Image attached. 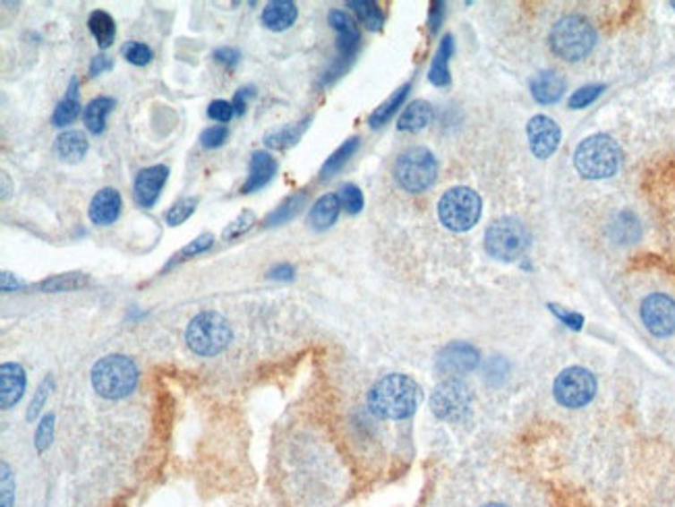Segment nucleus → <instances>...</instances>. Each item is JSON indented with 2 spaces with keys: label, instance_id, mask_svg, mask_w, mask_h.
Wrapping results in <instances>:
<instances>
[{
  "label": "nucleus",
  "instance_id": "1",
  "mask_svg": "<svg viewBox=\"0 0 675 507\" xmlns=\"http://www.w3.org/2000/svg\"><path fill=\"white\" fill-rule=\"evenodd\" d=\"M422 391L418 382L406 374H387L376 381L368 393V408L379 418L404 420L410 418L420 406Z\"/></svg>",
  "mask_w": 675,
  "mask_h": 507
},
{
  "label": "nucleus",
  "instance_id": "2",
  "mask_svg": "<svg viewBox=\"0 0 675 507\" xmlns=\"http://www.w3.org/2000/svg\"><path fill=\"white\" fill-rule=\"evenodd\" d=\"M140 373L132 357L110 354L100 357L92 368V387L104 400L127 398L138 385Z\"/></svg>",
  "mask_w": 675,
  "mask_h": 507
},
{
  "label": "nucleus",
  "instance_id": "3",
  "mask_svg": "<svg viewBox=\"0 0 675 507\" xmlns=\"http://www.w3.org/2000/svg\"><path fill=\"white\" fill-rule=\"evenodd\" d=\"M621 150L618 142L605 133L590 135L574 152V165L577 173L586 179H607L618 173Z\"/></svg>",
  "mask_w": 675,
  "mask_h": 507
},
{
  "label": "nucleus",
  "instance_id": "4",
  "mask_svg": "<svg viewBox=\"0 0 675 507\" xmlns=\"http://www.w3.org/2000/svg\"><path fill=\"white\" fill-rule=\"evenodd\" d=\"M551 48L566 61H582L590 55L596 44V31L590 21L580 15H568L560 19L551 30Z\"/></svg>",
  "mask_w": 675,
  "mask_h": 507
},
{
  "label": "nucleus",
  "instance_id": "5",
  "mask_svg": "<svg viewBox=\"0 0 675 507\" xmlns=\"http://www.w3.org/2000/svg\"><path fill=\"white\" fill-rule=\"evenodd\" d=\"M187 348L193 354L210 357L223 352L231 341V327L218 312H200L185 329Z\"/></svg>",
  "mask_w": 675,
  "mask_h": 507
},
{
  "label": "nucleus",
  "instance_id": "6",
  "mask_svg": "<svg viewBox=\"0 0 675 507\" xmlns=\"http://www.w3.org/2000/svg\"><path fill=\"white\" fill-rule=\"evenodd\" d=\"M439 173V165L434 154L424 146L407 148L397 156L395 162V179L410 193L426 192L434 184Z\"/></svg>",
  "mask_w": 675,
  "mask_h": 507
},
{
  "label": "nucleus",
  "instance_id": "7",
  "mask_svg": "<svg viewBox=\"0 0 675 507\" xmlns=\"http://www.w3.org/2000/svg\"><path fill=\"white\" fill-rule=\"evenodd\" d=\"M483 200L470 187H451L439 200V219L449 231L464 233L478 223Z\"/></svg>",
  "mask_w": 675,
  "mask_h": 507
},
{
  "label": "nucleus",
  "instance_id": "8",
  "mask_svg": "<svg viewBox=\"0 0 675 507\" xmlns=\"http://www.w3.org/2000/svg\"><path fill=\"white\" fill-rule=\"evenodd\" d=\"M484 245H486V252H489L492 258L509 262V260H516L517 256H522L525 248H528L530 233L519 219L503 217V219L492 220V223L489 225V229H486V236H484Z\"/></svg>",
  "mask_w": 675,
  "mask_h": 507
},
{
  "label": "nucleus",
  "instance_id": "9",
  "mask_svg": "<svg viewBox=\"0 0 675 507\" xmlns=\"http://www.w3.org/2000/svg\"><path fill=\"white\" fill-rule=\"evenodd\" d=\"M553 393L563 408H584L596 395V379L586 368L569 366L555 379Z\"/></svg>",
  "mask_w": 675,
  "mask_h": 507
},
{
  "label": "nucleus",
  "instance_id": "10",
  "mask_svg": "<svg viewBox=\"0 0 675 507\" xmlns=\"http://www.w3.org/2000/svg\"><path fill=\"white\" fill-rule=\"evenodd\" d=\"M329 23H330V28L337 31V52H339V56H337L333 67L329 69L324 82H330V80H335V77H339L343 71L347 69V64L354 61V56L358 55V48H360V28L349 13L341 9L330 11Z\"/></svg>",
  "mask_w": 675,
  "mask_h": 507
},
{
  "label": "nucleus",
  "instance_id": "11",
  "mask_svg": "<svg viewBox=\"0 0 675 507\" xmlns=\"http://www.w3.org/2000/svg\"><path fill=\"white\" fill-rule=\"evenodd\" d=\"M472 395L467 391V387L462 381L457 379H447L434 389L431 395V408L437 418L457 422L470 409Z\"/></svg>",
  "mask_w": 675,
  "mask_h": 507
},
{
  "label": "nucleus",
  "instance_id": "12",
  "mask_svg": "<svg viewBox=\"0 0 675 507\" xmlns=\"http://www.w3.org/2000/svg\"><path fill=\"white\" fill-rule=\"evenodd\" d=\"M640 321L657 339L675 335V300L667 294H651L640 304Z\"/></svg>",
  "mask_w": 675,
  "mask_h": 507
},
{
  "label": "nucleus",
  "instance_id": "13",
  "mask_svg": "<svg viewBox=\"0 0 675 507\" xmlns=\"http://www.w3.org/2000/svg\"><path fill=\"white\" fill-rule=\"evenodd\" d=\"M480 362V352L472 343L453 341L445 346L437 356V370L440 374L456 379L459 374L472 373Z\"/></svg>",
  "mask_w": 675,
  "mask_h": 507
},
{
  "label": "nucleus",
  "instance_id": "14",
  "mask_svg": "<svg viewBox=\"0 0 675 507\" xmlns=\"http://www.w3.org/2000/svg\"><path fill=\"white\" fill-rule=\"evenodd\" d=\"M525 132H528L530 150L536 156V159H549V156L557 150V146H560V142H561L560 125H557L551 116H544V115L532 116Z\"/></svg>",
  "mask_w": 675,
  "mask_h": 507
},
{
  "label": "nucleus",
  "instance_id": "15",
  "mask_svg": "<svg viewBox=\"0 0 675 507\" xmlns=\"http://www.w3.org/2000/svg\"><path fill=\"white\" fill-rule=\"evenodd\" d=\"M167 179H168V167L165 165L141 168L133 184V193H135V200H138V204L141 208H152L156 204V200H158Z\"/></svg>",
  "mask_w": 675,
  "mask_h": 507
},
{
  "label": "nucleus",
  "instance_id": "16",
  "mask_svg": "<svg viewBox=\"0 0 675 507\" xmlns=\"http://www.w3.org/2000/svg\"><path fill=\"white\" fill-rule=\"evenodd\" d=\"M25 370L15 362H4L0 366V406L11 409L25 393Z\"/></svg>",
  "mask_w": 675,
  "mask_h": 507
},
{
  "label": "nucleus",
  "instance_id": "17",
  "mask_svg": "<svg viewBox=\"0 0 675 507\" xmlns=\"http://www.w3.org/2000/svg\"><path fill=\"white\" fill-rule=\"evenodd\" d=\"M121 214V193L115 187H104L90 202L88 217L94 225L107 227L113 225Z\"/></svg>",
  "mask_w": 675,
  "mask_h": 507
},
{
  "label": "nucleus",
  "instance_id": "18",
  "mask_svg": "<svg viewBox=\"0 0 675 507\" xmlns=\"http://www.w3.org/2000/svg\"><path fill=\"white\" fill-rule=\"evenodd\" d=\"M530 92L536 102L553 104L566 92V80L557 71H541L530 80Z\"/></svg>",
  "mask_w": 675,
  "mask_h": 507
},
{
  "label": "nucleus",
  "instance_id": "19",
  "mask_svg": "<svg viewBox=\"0 0 675 507\" xmlns=\"http://www.w3.org/2000/svg\"><path fill=\"white\" fill-rule=\"evenodd\" d=\"M275 173H277V160L272 159V154L264 150L254 152L250 160V175H248V179H245V184L242 185V193L258 192L260 187H264L272 177H275Z\"/></svg>",
  "mask_w": 675,
  "mask_h": 507
},
{
  "label": "nucleus",
  "instance_id": "20",
  "mask_svg": "<svg viewBox=\"0 0 675 507\" xmlns=\"http://www.w3.org/2000/svg\"><path fill=\"white\" fill-rule=\"evenodd\" d=\"M339 212H341V198L337 196V193H324V196L318 198L314 206H312V211L308 214V223L314 231H324L335 225Z\"/></svg>",
  "mask_w": 675,
  "mask_h": 507
},
{
  "label": "nucleus",
  "instance_id": "21",
  "mask_svg": "<svg viewBox=\"0 0 675 507\" xmlns=\"http://www.w3.org/2000/svg\"><path fill=\"white\" fill-rule=\"evenodd\" d=\"M297 6L291 0H272L264 6L262 23L272 31H285L295 23Z\"/></svg>",
  "mask_w": 675,
  "mask_h": 507
},
{
  "label": "nucleus",
  "instance_id": "22",
  "mask_svg": "<svg viewBox=\"0 0 675 507\" xmlns=\"http://www.w3.org/2000/svg\"><path fill=\"white\" fill-rule=\"evenodd\" d=\"M55 152L58 160L67 162V165H75L80 162L88 152V138L81 132H64L56 138Z\"/></svg>",
  "mask_w": 675,
  "mask_h": 507
},
{
  "label": "nucleus",
  "instance_id": "23",
  "mask_svg": "<svg viewBox=\"0 0 675 507\" xmlns=\"http://www.w3.org/2000/svg\"><path fill=\"white\" fill-rule=\"evenodd\" d=\"M434 119V110L431 102L426 100H414L410 107L404 110V115L399 116L397 129L399 132H420V129L428 127Z\"/></svg>",
  "mask_w": 675,
  "mask_h": 507
},
{
  "label": "nucleus",
  "instance_id": "24",
  "mask_svg": "<svg viewBox=\"0 0 675 507\" xmlns=\"http://www.w3.org/2000/svg\"><path fill=\"white\" fill-rule=\"evenodd\" d=\"M453 55V36H445L443 42L437 50V55L432 58L431 71H428V80H431L432 86H449L451 82V73H449V58Z\"/></svg>",
  "mask_w": 675,
  "mask_h": 507
},
{
  "label": "nucleus",
  "instance_id": "25",
  "mask_svg": "<svg viewBox=\"0 0 675 507\" xmlns=\"http://www.w3.org/2000/svg\"><path fill=\"white\" fill-rule=\"evenodd\" d=\"M77 90H80V82H77V77H73L67 88V94H64V99L58 102L55 113H52V123L56 127L71 125L77 119V115H80V94H77Z\"/></svg>",
  "mask_w": 675,
  "mask_h": 507
},
{
  "label": "nucleus",
  "instance_id": "26",
  "mask_svg": "<svg viewBox=\"0 0 675 507\" xmlns=\"http://www.w3.org/2000/svg\"><path fill=\"white\" fill-rule=\"evenodd\" d=\"M115 100L108 96H98V99L90 100L86 110H83V123H86L88 132L94 135H100L107 127V115L113 110Z\"/></svg>",
  "mask_w": 675,
  "mask_h": 507
},
{
  "label": "nucleus",
  "instance_id": "27",
  "mask_svg": "<svg viewBox=\"0 0 675 507\" xmlns=\"http://www.w3.org/2000/svg\"><path fill=\"white\" fill-rule=\"evenodd\" d=\"M308 123H310V116H306V119L295 123V125H287L283 129H275V132L266 133L264 135V144L269 148H277V150H283V148H289V146H295L297 142H300V138L303 135V132L308 129Z\"/></svg>",
  "mask_w": 675,
  "mask_h": 507
},
{
  "label": "nucleus",
  "instance_id": "28",
  "mask_svg": "<svg viewBox=\"0 0 675 507\" xmlns=\"http://www.w3.org/2000/svg\"><path fill=\"white\" fill-rule=\"evenodd\" d=\"M303 204H306V193H303V192L294 193V196L283 200V202L278 204L275 211H272L269 217L264 219V227H278V225L289 223L291 219L300 214Z\"/></svg>",
  "mask_w": 675,
  "mask_h": 507
},
{
  "label": "nucleus",
  "instance_id": "29",
  "mask_svg": "<svg viewBox=\"0 0 675 507\" xmlns=\"http://www.w3.org/2000/svg\"><path fill=\"white\" fill-rule=\"evenodd\" d=\"M360 148V140L358 138H349L343 142V144L337 148V150L329 156L327 162H324L322 168H320V179H329L333 177L335 173H339L343 167L347 165V160L352 159V156L355 154V150Z\"/></svg>",
  "mask_w": 675,
  "mask_h": 507
},
{
  "label": "nucleus",
  "instance_id": "30",
  "mask_svg": "<svg viewBox=\"0 0 675 507\" xmlns=\"http://www.w3.org/2000/svg\"><path fill=\"white\" fill-rule=\"evenodd\" d=\"M410 83H406V86H401L399 90H395V92L389 96V99L380 104L379 108L374 110L372 115H370V127H382L387 121H391V116L397 113V108L404 104V100L407 99V92H410Z\"/></svg>",
  "mask_w": 675,
  "mask_h": 507
},
{
  "label": "nucleus",
  "instance_id": "31",
  "mask_svg": "<svg viewBox=\"0 0 675 507\" xmlns=\"http://www.w3.org/2000/svg\"><path fill=\"white\" fill-rule=\"evenodd\" d=\"M88 25H90V31H92L96 42H98V47L102 50L108 48L110 44H113V40H115V21L107 11H94L92 15L88 17Z\"/></svg>",
  "mask_w": 675,
  "mask_h": 507
},
{
  "label": "nucleus",
  "instance_id": "32",
  "mask_svg": "<svg viewBox=\"0 0 675 507\" xmlns=\"http://www.w3.org/2000/svg\"><path fill=\"white\" fill-rule=\"evenodd\" d=\"M347 6L358 13L360 21L366 25L368 30H380L382 23H385V15H382L380 6L374 3V0H349Z\"/></svg>",
  "mask_w": 675,
  "mask_h": 507
},
{
  "label": "nucleus",
  "instance_id": "33",
  "mask_svg": "<svg viewBox=\"0 0 675 507\" xmlns=\"http://www.w3.org/2000/svg\"><path fill=\"white\" fill-rule=\"evenodd\" d=\"M88 283H90V279L86 275H81V272H64V275L47 279V281L40 285V289L42 291H75V289L86 288Z\"/></svg>",
  "mask_w": 675,
  "mask_h": 507
},
{
  "label": "nucleus",
  "instance_id": "34",
  "mask_svg": "<svg viewBox=\"0 0 675 507\" xmlns=\"http://www.w3.org/2000/svg\"><path fill=\"white\" fill-rule=\"evenodd\" d=\"M611 231H613V237L618 239V242L628 244V242H634V239L638 237L640 227H638V220H636L632 212H621V214H618V217H615Z\"/></svg>",
  "mask_w": 675,
  "mask_h": 507
},
{
  "label": "nucleus",
  "instance_id": "35",
  "mask_svg": "<svg viewBox=\"0 0 675 507\" xmlns=\"http://www.w3.org/2000/svg\"><path fill=\"white\" fill-rule=\"evenodd\" d=\"M212 244H214V237L210 236V233H202V236L196 237V239H193V242L187 244L185 248L181 250L179 254H175L171 262H168V266H173V264H177V262H184V260H187V258H193V256H198V254L210 250Z\"/></svg>",
  "mask_w": 675,
  "mask_h": 507
},
{
  "label": "nucleus",
  "instance_id": "36",
  "mask_svg": "<svg viewBox=\"0 0 675 507\" xmlns=\"http://www.w3.org/2000/svg\"><path fill=\"white\" fill-rule=\"evenodd\" d=\"M121 52H123V56L127 58V63L135 64V67H144V64H148L154 58V52L150 47H146V44L135 42V40L127 42L125 47L121 48Z\"/></svg>",
  "mask_w": 675,
  "mask_h": 507
},
{
  "label": "nucleus",
  "instance_id": "37",
  "mask_svg": "<svg viewBox=\"0 0 675 507\" xmlns=\"http://www.w3.org/2000/svg\"><path fill=\"white\" fill-rule=\"evenodd\" d=\"M196 206H198V198L179 200V202L173 204L171 211L167 212V223L171 227H179L181 223H185V220L196 212Z\"/></svg>",
  "mask_w": 675,
  "mask_h": 507
},
{
  "label": "nucleus",
  "instance_id": "38",
  "mask_svg": "<svg viewBox=\"0 0 675 507\" xmlns=\"http://www.w3.org/2000/svg\"><path fill=\"white\" fill-rule=\"evenodd\" d=\"M254 225H256L254 212L245 211L239 214L235 220H231V223L226 225V229L223 231V237L226 239V242H231V239H237V237H242L244 233H248Z\"/></svg>",
  "mask_w": 675,
  "mask_h": 507
},
{
  "label": "nucleus",
  "instance_id": "39",
  "mask_svg": "<svg viewBox=\"0 0 675 507\" xmlns=\"http://www.w3.org/2000/svg\"><path fill=\"white\" fill-rule=\"evenodd\" d=\"M52 437H55V414H47L36 428V450L40 453L47 451L52 443Z\"/></svg>",
  "mask_w": 675,
  "mask_h": 507
},
{
  "label": "nucleus",
  "instance_id": "40",
  "mask_svg": "<svg viewBox=\"0 0 675 507\" xmlns=\"http://www.w3.org/2000/svg\"><path fill=\"white\" fill-rule=\"evenodd\" d=\"M52 387H55V382H52V376H48L47 381L40 382V387H38V391H36V398L31 400L28 414H25V418H28V422H34L38 418V414L42 412V408H44V404H47V400H48V395L52 391Z\"/></svg>",
  "mask_w": 675,
  "mask_h": 507
},
{
  "label": "nucleus",
  "instance_id": "41",
  "mask_svg": "<svg viewBox=\"0 0 675 507\" xmlns=\"http://www.w3.org/2000/svg\"><path fill=\"white\" fill-rule=\"evenodd\" d=\"M339 198H341L343 208H346L349 214H358L363 208V196L358 185H354V184L343 185Z\"/></svg>",
  "mask_w": 675,
  "mask_h": 507
},
{
  "label": "nucleus",
  "instance_id": "42",
  "mask_svg": "<svg viewBox=\"0 0 675 507\" xmlns=\"http://www.w3.org/2000/svg\"><path fill=\"white\" fill-rule=\"evenodd\" d=\"M605 86H584L580 90H576L569 99V108H586L588 104H593L596 99H599Z\"/></svg>",
  "mask_w": 675,
  "mask_h": 507
},
{
  "label": "nucleus",
  "instance_id": "43",
  "mask_svg": "<svg viewBox=\"0 0 675 507\" xmlns=\"http://www.w3.org/2000/svg\"><path fill=\"white\" fill-rule=\"evenodd\" d=\"M0 485H3V499L0 505L13 507V495H15V485H13V472L6 461L0 464Z\"/></svg>",
  "mask_w": 675,
  "mask_h": 507
},
{
  "label": "nucleus",
  "instance_id": "44",
  "mask_svg": "<svg viewBox=\"0 0 675 507\" xmlns=\"http://www.w3.org/2000/svg\"><path fill=\"white\" fill-rule=\"evenodd\" d=\"M226 135H229V132H226V125L208 127L204 129L202 135H200V144H202L204 148H218L226 142Z\"/></svg>",
  "mask_w": 675,
  "mask_h": 507
},
{
  "label": "nucleus",
  "instance_id": "45",
  "mask_svg": "<svg viewBox=\"0 0 675 507\" xmlns=\"http://www.w3.org/2000/svg\"><path fill=\"white\" fill-rule=\"evenodd\" d=\"M235 115V110H233V104L226 102V100H214L210 102V107H208V116L218 123H229L231 116Z\"/></svg>",
  "mask_w": 675,
  "mask_h": 507
},
{
  "label": "nucleus",
  "instance_id": "46",
  "mask_svg": "<svg viewBox=\"0 0 675 507\" xmlns=\"http://www.w3.org/2000/svg\"><path fill=\"white\" fill-rule=\"evenodd\" d=\"M212 56H214V61L220 63V64H225L226 69L235 67V64L239 63V58H242V55H239V50L233 48V47L217 48V50L212 52Z\"/></svg>",
  "mask_w": 675,
  "mask_h": 507
},
{
  "label": "nucleus",
  "instance_id": "47",
  "mask_svg": "<svg viewBox=\"0 0 675 507\" xmlns=\"http://www.w3.org/2000/svg\"><path fill=\"white\" fill-rule=\"evenodd\" d=\"M254 88L248 86V88H242L235 92V99H233V110H235L237 115H244L245 108H248V100L254 99Z\"/></svg>",
  "mask_w": 675,
  "mask_h": 507
},
{
  "label": "nucleus",
  "instance_id": "48",
  "mask_svg": "<svg viewBox=\"0 0 675 507\" xmlns=\"http://www.w3.org/2000/svg\"><path fill=\"white\" fill-rule=\"evenodd\" d=\"M443 15H445V3L440 0H434L431 3V11H428V25H431V31L434 34L443 23Z\"/></svg>",
  "mask_w": 675,
  "mask_h": 507
},
{
  "label": "nucleus",
  "instance_id": "49",
  "mask_svg": "<svg viewBox=\"0 0 675 507\" xmlns=\"http://www.w3.org/2000/svg\"><path fill=\"white\" fill-rule=\"evenodd\" d=\"M110 69H113V61H110L108 56L98 55L92 58V63H90V77H98L100 73H104V71H110Z\"/></svg>",
  "mask_w": 675,
  "mask_h": 507
},
{
  "label": "nucleus",
  "instance_id": "50",
  "mask_svg": "<svg viewBox=\"0 0 675 507\" xmlns=\"http://www.w3.org/2000/svg\"><path fill=\"white\" fill-rule=\"evenodd\" d=\"M294 266H291V264H278V266H275V269H272L270 272H269V277L270 279H278V281H289V279H294Z\"/></svg>",
  "mask_w": 675,
  "mask_h": 507
},
{
  "label": "nucleus",
  "instance_id": "51",
  "mask_svg": "<svg viewBox=\"0 0 675 507\" xmlns=\"http://www.w3.org/2000/svg\"><path fill=\"white\" fill-rule=\"evenodd\" d=\"M9 288L15 289L19 288V283L15 281V277L9 275V272H3V291H9Z\"/></svg>",
  "mask_w": 675,
  "mask_h": 507
},
{
  "label": "nucleus",
  "instance_id": "52",
  "mask_svg": "<svg viewBox=\"0 0 675 507\" xmlns=\"http://www.w3.org/2000/svg\"><path fill=\"white\" fill-rule=\"evenodd\" d=\"M483 507H505V505H501V503H489V505H483Z\"/></svg>",
  "mask_w": 675,
  "mask_h": 507
},
{
  "label": "nucleus",
  "instance_id": "53",
  "mask_svg": "<svg viewBox=\"0 0 675 507\" xmlns=\"http://www.w3.org/2000/svg\"><path fill=\"white\" fill-rule=\"evenodd\" d=\"M671 6H673V9H675V3H671Z\"/></svg>",
  "mask_w": 675,
  "mask_h": 507
}]
</instances>
